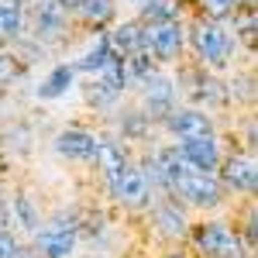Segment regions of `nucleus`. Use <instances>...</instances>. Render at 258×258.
I'll return each instance as SVG.
<instances>
[{"instance_id":"obj_1","label":"nucleus","mask_w":258,"mask_h":258,"mask_svg":"<svg viewBox=\"0 0 258 258\" xmlns=\"http://www.w3.org/2000/svg\"><path fill=\"white\" fill-rule=\"evenodd\" d=\"M193 45H197L200 59L210 62V66H224L231 55V38L217 21H200L193 28Z\"/></svg>"},{"instance_id":"obj_2","label":"nucleus","mask_w":258,"mask_h":258,"mask_svg":"<svg viewBox=\"0 0 258 258\" xmlns=\"http://www.w3.org/2000/svg\"><path fill=\"white\" fill-rule=\"evenodd\" d=\"M197 244L207 258H241V241L224 224H207L197 231Z\"/></svg>"},{"instance_id":"obj_3","label":"nucleus","mask_w":258,"mask_h":258,"mask_svg":"<svg viewBox=\"0 0 258 258\" xmlns=\"http://www.w3.org/2000/svg\"><path fill=\"white\" fill-rule=\"evenodd\" d=\"M76 244V220L59 217L52 220L45 231H38V248L45 258H66Z\"/></svg>"},{"instance_id":"obj_4","label":"nucleus","mask_w":258,"mask_h":258,"mask_svg":"<svg viewBox=\"0 0 258 258\" xmlns=\"http://www.w3.org/2000/svg\"><path fill=\"white\" fill-rule=\"evenodd\" d=\"M114 197L120 203H127V207H141L145 200H148V182L141 176V169H131V165H124L117 176H114Z\"/></svg>"},{"instance_id":"obj_5","label":"nucleus","mask_w":258,"mask_h":258,"mask_svg":"<svg viewBox=\"0 0 258 258\" xmlns=\"http://www.w3.org/2000/svg\"><path fill=\"white\" fill-rule=\"evenodd\" d=\"M141 41H145L159 59H172L179 52V45H182V31H179L176 21H165V24H152V28L141 35Z\"/></svg>"},{"instance_id":"obj_6","label":"nucleus","mask_w":258,"mask_h":258,"mask_svg":"<svg viewBox=\"0 0 258 258\" xmlns=\"http://www.w3.org/2000/svg\"><path fill=\"white\" fill-rule=\"evenodd\" d=\"M179 155L189 162L193 169H200V172H214L217 169V141H214V135H207V138H186L182 148H179Z\"/></svg>"},{"instance_id":"obj_7","label":"nucleus","mask_w":258,"mask_h":258,"mask_svg":"<svg viewBox=\"0 0 258 258\" xmlns=\"http://www.w3.org/2000/svg\"><path fill=\"white\" fill-rule=\"evenodd\" d=\"M55 148L66 159H93L97 155V138L86 135V131H66V135H59Z\"/></svg>"},{"instance_id":"obj_8","label":"nucleus","mask_w":258,"mask_h":258,"mask_svg":"<svg viewBox=\"0 0 258 258\" xmlns=\"http://www.w3.org/2000/svg\"><path fill=\"white\" fill-rule=\"evenodd\" d=\"M169 131L182 135V141L186 138H207L210 135V120L203 117L200 110H179V114L169 117Z\"/></svg>"},{"instance_id":"obj_9","label":"nucleus","mask_w":258,"mask_h":258,"mask_svg":"<svg viewBox=\"0 0 258 258\" xmlns=\"http://www.w3.org/2000/svg\"><path fill=\"white\" fill-rule=\"evenodd\" d=\"M224 179H227V186H234L241 193H251L255 189V162L234 155V159L224 165Z\"/></svg>"},{"instance_id":"obj_10","label":"nucleus","mask_w":258,"mask_h":258,"mask_svg":"<svg viewBox=\"0 0 258 258\" xmlns=\"http://www.w3.org/2000/svg\"><path fill=\"white\" fill-rule=\"evenodd\" d=\"M141 24H120L117 31H114V38H110V48L114 52H127V55H135V52H141L145 48V41H141Z\"/></svg>"},{"instance_id":"obj_11","label":"nucleus","mask_w":258,"mask_h":258,"mask_svg":"<svg viewBox=\"0 0 258 258\" xmlns=\"http://www.w3.org/2000/svg\"><path fill=\"white\" fill-rule=\"evenodd\" d=\"M93 159H100V165H103V172H107L110 182H114V176L127 165V155L120 152L114 141H97V155H93Z\"/></svg>"},{"instance_id":"obj_12","label":"nucleus","mask_w":258,"mask_h":258,"mask_svg":"<svg viewBox=\"0 0 258 258\" xmlns=\"http://www.w3.org/2000/svg\"><path fill=\"white\" fill-rule=\"evenodd\" d=\"M148 83V107L155 110V114H165L169 110V103H172V83L165 80V76H152V80H145Z\"/></svg>"},{"instance_id":"obj_13","label":"nucleus","mask_w":258,"mask_h":258,"mask_svg":"<svg viewBox=\"0 0 258 258\" xmlns=\"http://www.w3.org/2000/svg\"><path fill=\"white\" fill-rule=\"evenodd\" d=\"M120 69H124V83H131V80H152V76H155V66H152V59H148L145 52H135V55L120 59Z\"/></svg>"},{"instance_id":"obj_14","label":"nucleus","mask_w":258,"mask_h":258,"mask_svg":"<svg viewBox=\"0 0 258 258\" xmlns=\"http://www.w3.org/2000/svg\"><path fill=\"white\" fill-rule=\"evenodd\" d=\"M76 11L83 14L86 24H107L114 18V0H83Z\"/></svg>"},{"instance_id":"obj_15","label":"nucleus","mask_w":258,"mask_h":258,"mask_svg":"<svg viewBox=\"0 0 258 258\" xmlns=\"http://www.w3.org/2000/svg\"><path fill=\"white\" fill-rule=\"evenodd\" d=\"M176 0H148L145 4V11H141V18L148 21V24H165V21H176Z\"/></svg>"},{"instance_id":"obj_16","label":"nucleus","mask_w":258,"mask_h":258,"mask_svg":"<svg viewBox=\"0 0 258 258\" xmlns=\"http://www.w3.org/2000/svg\"><path fill=\"white\" fill-rule=\"evenodd\" d=\"M69 83H73V66H59L48 80L41 83V97H62L69 90Z\"/></svg>"},{"instance_id":"obj_17","label":"nucleus","mask_w":258,"mask_h":258,"mask_svg":"<svg viewBox=\"0 0 258 258\" xmlns=\"http://www.w3.org/2000/svg\"><path fill=\"white\" fill-rule=\"evenodd\" d=\"M21 28V7L0 0V35H18Z\"/></svg>"},{"instance_id":"obj_18","label":"nucleus","mask_w":258,"mask_h":258,"mask_svg":"<svg viewBox=\"0 0 258 258\" xmlns=\"http://www.w3.org/2000/svg\"><path fill=\"white\" fill-rule=\"evenodd\" d=\"M155 220L165 227V234H186V220H182V214H176L172 207H162L159 214H155Z\"/></svg>"},{"instance_id":"obj_19","label":"nucleus","mask_w":258,"mask_h":258,"mask_svg":"<svg viewBox=\"0 0 258 258\" xmlns=\"http://www.w3.org/2000/svg\"><path fill=\"white\" fill-rule=\"evenodd\" d=\"M107 55H110V41H100L97 48L80 62V69H86V73H100V66L107 62Z\"/></svg>"},{"instance_id":"obj_20","label":"nucleus","mask_w":258,"mask_h":258,"mask_svg":"<svg viewBox=\"0 0 258 258\" xmlns=\"http://www.w3.org/2000/svg\"><path fill=\"white\" fill-rule=\"evenodd\" d=\"M14 217H21V224H24L28 231H35V227H38V217H35L31 203H28L24 197H18V200H14Z\"/></svg>"},{"instance_id":"obj_21","label":"nucleus","mask_w":258,"mask_h":258,"mask_svg":"<svg viewBox=\"0 0 258 258\" xmlns=\"http://www.w3.org/2000/svg\"><path fill=\"white\" fill-rule=\"evenodd\" d=\"M234 4H238V0H203V11H207L210 18H227V14L234 11Z\"/></svg>"},{"instance_id":"obj_22","label":"nucleus","mask_w":258,"mask_h":258,"mask_svg":"<svg viewBox=\"0 0 258 258\" xmlns=\"http://www.w3.org/2000/svg\"><path fill=\"white\" fill-rule=\"evenodd\" d=\"M0 258H21V248H18V241L11 238L7 231H0Z\"/></svg>"},{"instance_id":"obj_23","label":"nucleus","mask_w":258,"mask_h":258,"mask_svg":"<svg viewBox=\"0 0 258 258\" xmlns=\"http://www.w3.org/2000/svg\"><path fill=\"white\" fill-rule=\"evenodd\" d=\"M241 35H244L248 45L255 41V7H248V11H244V18H241Z\"/></svg>"},{"instance_id":"obj_24","label":"nucleus","mask_w":258,"mask_h":258,"mask_svg":"<svg viewBox=\"0 0 258 258\" xmlns=\"http://www.w3.org/2000/svg\"><path fill=\"white\" fill-rule=\"evenodd\" d=\"M18 69H14V59L11 55H0V80H11Z\"/></svg>"},{"instance_id":"obj_25","label":"nucleus","mask_w":258,"mask_h":258,"mask_svg":"<svg viewBox=\"0 0 258 258\" xmlns=\"http://www.w3.org/2000/svg\"><path fill=\"white\" fill-rule=\"evenodd\" d=\"M52 4H55V7H66V11H76L83 0H52Z\"/></svg>"},{"instance_id":"obj_26","label":"nucleus","mask_w":258,"mask_h":258,"mask_svg":"<svg viewBox=\"0 0 258 258\" xmlns=\"http://www.w3.org/2000/svg\"><path fill=\"white\" fill-rule=\"evenodd\" d=\"M7 4H14V7H21V4H24V0H7Z\"/></svg>"},{"instance_id":"obj_27","label":"nucleus","mask_w":258,"mask_h":258,"mask_svg":"<svg viewBox=\"0 0 258 258\" xmlns=\"http://www.w3.org/2000/svg\"><path fill=\"white\" fill-rule=\"evenodd\" d=\"M169 258H182V255H169Z\"/></svg>"}]
</instances>
